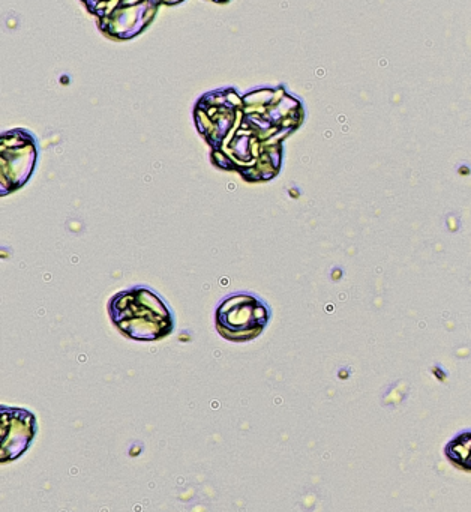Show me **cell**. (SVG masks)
Instances as JSON below:
<instances>
[{
    "label": "cell",
    "instance_id": "cell-1",
    "mask_svg": "<svg viewBox=\"0 0 471 512\" xmlns=\"http://www.w3.org/2000/svg\"><path fill=\"white\" fill-rule=\"evenodd\" d=\"M114 326L125 337L156 341L173 332V313L149 287L138 286L117 293L108 307Z\"/></svg>",
    "mask_w": 471,
    "mask_h": 512
},
{
    "label": "cell",
    "instance_id": "cell-2",
    "mask_svg": "<svg viewBox=\"0 0 471 512\" xmlns=\"http://www.w3.org/2000/svg\"><path fill=\"white\" fill-rule=\"evenodd\" d=\"M266 302L251 293H233L216 310V329L230 341L254 340L269 322Z\"/></svg>",
    "mask_w": 471,
    "mask_h": 512
},
{
    "label": "cell",
    "instance_id": "cell-3",
    "mask_svg": "<svg viewBox=\"0 0 471 512\" xmlns=\"http://www.w3.org/2000/svg\"><path fill=\"white\" fill-rule=\"evenodd\" d=\"M36 158L38 148L29 133L18 130L3 134L0 158L2 196H8L26 184L35 169Z\"/></svg>",
    "mask_w": 471,
    "mask_h": 512
},
{
    "label": "cell",
    "instance_id": "cell-4",
    "mask_svg": "<svg viewBox=\"0 0 471 512\" xmlns=\"http://www.w3.org/2000/svg\"><path fill=\"white\" fill-rule=\"evenodd\" d=\"M35 418L26 410L2 409V460H14L32 440Z\"/></svg>",
    "mask_w": 471,
    "mask_h": 512
}]
</instances>
